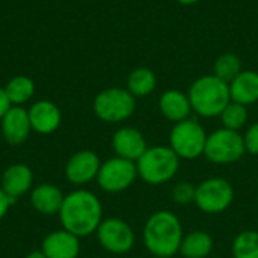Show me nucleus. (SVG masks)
<instances>
[{
    "mask_svg": "<svg viewBox=\"0 0 258 258\" xmlns=\"http://www.w3.org/2000/svg\"><path fill=\"white\" fill-rule=\"evenodd\" d=\"M195 194H197V184L190 181H178L172 187V200L180 206H187L190 203H195Z\"/></svg>",
    "mask_w": 258,
    "mask_h": 258,
    "instance_id": "obj_26",
    "label": "nucleus"
},
{
    "mask_svg": "<svg viewBox=\"0 0 258 258\" xmlns=\"http://www.w3.org/2000/svg\"><path fill=\"white\" fill-rule=\"evenodd\" d=\"M62 190L51 183H41L30 190V204L32 207L45 216L59 215V210L63 203Z\"/></svg>",
    "mask_w": 258,
    "mask_h": 258,
    "instance_id": "obj_18",
    "label": "nucleus"
},
{
    "mask_svg": "<svg viewBox=\"0 0 258 258\" xmlns=\"http://www.w3.org/2000/svg\"><path fill=\"white\" fill-rule=\"evenodd\" d=\"M47 258H77L80 254V237L67 230H56L47 234L41 243Z\"/></svg>",
    "mask_w": 258,
    "mask_h": 258,
    "instance_id": "obj_14",
    "label": "nucleus"
},
{
    "mask_svg": "<svg viewBox=\"0 0 258 258\" xmlns=\"http://www.w3.org/2000/svg\"><path fill=\"white\" fill-rule=\"evenodd\" d=\"M245 142L240 132L218 128L207 136L204 157L215 165H231L245 156Z\"/></svg>",
    "mask_w": 258,
    "mask_h": 258,
    "instance_id": "obj_7",
    "label": "nucleus"
},
{
    "mask_svg": "<svg viewBox=\"0 0 258 258\" xmlns=\"http://www.w3.org/2000/svg\"><path fill=\"white\" fill-rule=\"evenodd\" d=\"M207 132L198 119L189 118L172 125L169 132V147L180 159L195 160L204 156Z\"/></svg>",
    "mask_w": 258,
    "mask_h": 258,
    "instance_id": "obj_6",
    "label": "nucleus"
},
{
    "mask_svg": "<svg viewBox=\"0 0 258 258\" xmlns=\"http://www.w3.org/2000/svg\"><path fill=\"white\" fill-rule=\"evenodd\" d=\"M234 201L233 184L221 177H212L197 184L195 204L207 215H219L230 209Z\"/></svg>",
    "mask_w": 258,
    "mask_h": 258,
    "instance_id": "obj_8",
    "label": "nucleus"
},
{
    "mask_svg": "<svg viewBox=\"0 0 258 258\" xmlns=\"http://www.w3.org/2000/svg\"><path fill=\"white\" fill-rule=\"evenodd\" d=\"M24 258H47L44 255V252L42 251H32V252H29L27 255Z\"/></svg>",
    "mask_w": 258,
    "mask_h": 258,
    "instance_id": "obj_30",
    "label": "nucleus"
},
{
    "mask_svg": "<svg viewBox=\"0 0 258 258\" xmlns=\"http://www.w3.org/2000/svg\"><path fill=\"white\" fill-rule=\"evenodd\" d=\"M157 88V77L148 67L135 68L127 77V91L138 100L148 97Z\"/></svg>",
    "mask_w": 258,
    "mask_h": 258,
    "instance_id": "obj_21",
    "label": "nucleus"
},
{
    "mask_svg": "<svg viewBox=\"0 0 258 258\" xmlns=\"http://www.w3.org/2000/svg\"><path fill=\"white\" fill-rule=\"evenodd\" d=\"M95 234L101 248L110 254H127L135 246V231L121 218L103 219Z\"/></svg>",
    "mask_w": 258,
    "mask_h": 258,
    "instance_id": "obj_10",
    "label": "nucleus"
},
{
    "mask_svg": "<svg viewBox=\"0 0 258 258\" xmlns=\"http://www.w3.org/2000/svg\"><path fill=\"white\" fill-rule=\"evenodd\" d=\"M0 187L5 194L15 201L33 189V172L27 165L15 163L5 169L0 181Z\"/></svg>",
    "mask_w": 258,
    "mask_h": 258,
    "instance_id": "obj_16",
    "label": "nucleus"
},
{
    "mask_svg": "<svg viewBox=\"0 0 258 258\" xmlns=\"http://www.w3.org/2000/svg\"><path fill=\"white\" fill-rule=\"evenodd\" d=\"M243 142H245V150L246 153L258 156V122H254L249 125L243 135Z\"/></svg>",
    "mask_w": 258,
    "mask_h": 258,
    "instance_id": "obj_27",
    "label": "nucleus"
},
{
    "mask_svg": "<svg viewBox=\"0 0 258 258\" xmlns=\"http://www.w3.org/2000/svg\"><path fill=\"white\" fill-rule=\"evenodd\" d=\"M27 112L32 132L38 135H51L59 128L62 122L60 109L48 100H39L33 103Z\"/></svg>",
    "mask_w": 258,
    "mask_h": 258,
    "instance_id": "obj_15",
    "label": "nucleus"
},
{
    "mask_svg": "<svg viewBox=\"0 0 258 258\" xmlns=\"http://www.w3.org/2000/svg\"><path fill=\"white\" fill-rule=\"evenodd\" d=\"M12 203H14V201H12V200L5 194V190L0 187V221L8 215V212H9Z\"/></svg>",
    "mask_w": 258,
    "mask_h": 258,
    "instance_id": "obj_28",
    "label": "nucleus"
},
{
    "mask_svg": "<svg viewBox=\"0 0 258 258\" xmlns=\"http://www.w3.org/2000/svg\"><path fill=\"white\" fill-rule=\"evenodd\" d=\"M213 251V239L207 231L195 230L184 234L180 254L184 258H207Z\"/></svg>",
    "mask_w": 258,
    "mask_h": 258,
    "instance_id": "obj_20",
    "label": "nucleus"
},
{
    "mask_svg": "<svg viewBox=\"0 0 258 258\" xmlns=\"http://www.w3.org/2000/svg\"><path fill=\"white\" fill-rule=\"evenodd\" d=\"M3 89L12 106H23L35 95V82L27 76H15Z\"/></svg>",
    "mask_w": 258,
    "mask_h": 258,
    "instance_id": "obj_22",
    "label": "nucleus"
},
{
    "mask_svg": "<svg viewBox=\"0 0 258 258\" xmlns=\"http://www.w3.org/2000/svg\"><path fill=\"white\" fill-rule=\"evenodd\" d=\"M112 148L115 156L138 162L139 157L147 151L148 145L142 132L135 127H119L112 136Z\"/></svg>",
    "mask_w": 258,
    "mask_h": 258,
    "instance_id": "obj_12",
    "label": "nucleus"
},
{
    "mask_svg": "<svg viewBox=\"0 0 258 258\" xmlns=\"http://www.w3.org/2000/svg\"><path fill=\"white\" fill-rule=\"evenodd\" d=\"M175 2L180 3V5H183V6H194L198 2H201V0H175Z\"/></svg>",
    "mask_w": 258,
    "mask_h": 258,
    "instance_id": "obj_31",
    "label": "nucleus"
},
{
    "mask_svg": "<svg viewBox=\"0 0 258 258\" xmlns=\"http://www.w3.org/2000/svg\"><path fill=\"white\" fill-rule=\"evenodd\" d=\"M180 160L169 145L148 147L136 162L138 175L151 186L165 184L177 175Z\"/></svg>",
    "mask_w": 258,
    "mask_h": 258,
    "instance_id": "obj_4",
    "label": "nucleus"
},
{
    "mask_svg": "<svg viewBox=\"0 0 258 258\" xmlns=\"http://www.w3.org/2000/svg\"><path fill=\"white\" fill-rule=\"evenodd\" d=\"M159 110L172 124L189 119L194 113L187 92L180 89H166L159 98Z\"/></svg>",
    "mask_w": 258,
    "mask_h": 258,
    "instance_id": "obj_17",
    "label": "nucleus"
},
{
    "mask_svg": "<svg viewBox=\"0 0 258 258\" xmlns=\"http://www.w3.org/2000/svg\"><path fill=\"white\" fill-rule=\"evenodd\" d=\"M194 113L201 118H219L231 101L230 86L215 74H204L195 79L187 91Z\"/></svg>",
    "mask_w": 258,
    "mask_h": 258,
    "instance_id": "obj_3",
    "label": "nucleus"
},
{
    "mask_svg": "<svg viewBox=\"0 0 258 258\" xmlns=\"http://www.w3.org/2000/svg\"><path fill=\"white\" fill-rule=\"evenodd\" d=\"M94 113L98 119L110 124L127 121L136 110V98L127 88H106L94 98Z\"/></svg>",
    "mask_w": 258,
    "mask_h": 258,
    "instance_id": "obj_5",
    "label": "nucleus"
},
{
    "mask_svg": "<svg viewBox=\"0 0 258 258\" xmlns=\"http://www.w3.org/2000/svg\"><path fill=\"white\" fill-rule=\"evenodd\" d=\"M59 219L63 230L80 239L88 237L103 222V206L91 190L76 189L63 197Z\"/></svg>",
    "mask_w": 258,
    "mask_h": 258,
    "instance_id": "obj_1",
    "label": "nucleus"
},
{
    "mask_svg": "<svg viewBox=\"0 0 258 258\" xmlns=\"http://www.w3.org/2000/svg\"><path fill=\"white\" fill-rule=\"evenodd\" d=\"M136 162L122 159V157H110L106 162H101L97 183L100 189L109 194H119L127 190L138 178Z\"/></svg>",
    "mask_w": 258,
    "mask_h": 258,
    "instance_id": "obj_9",
    "label": "nucleus"
},
{
    "mask_svg": "<svg viewBox=\"0 0 258 258\" xmlns=\"http://www.w3.org/2000/svg\"><path fill=\"white\" fill-rule=\"evenodd\" d=\"M183 237L181 222L169 210L153 213L147 219L142 231L144 245L153 257H174L180 251Z\"/></svg>",
    "mask_w": 258,
    "mask_h": 258,
    "instance_id": "obj_2",
    "label": "nucleus"
},
{
    "mask_svg": "<svg viewBox=\"0 0 258 258\" xmlns=\"http://www.w3.org/2000/svg\"><path fill=\"white\" fill-rule=\"evenodd\" d=\"M233 258H258V231L246 230L233 242Z\"/></svg>",
    "mask_w": 258,
    "mask_h": 258,
    "instance_id": "obj_24",
    "label": "nucleus"
},
{
    "mask_svg": "<svg viewBox=\"0 0 258 258\" xmlns=\"http://www.w3.org/2000/svg\"><path fill=\"white\" fill-rule=\"evenodd\" d=\"M12 104L9 103V100H8V97H6V92H5V89L3 88H0V119L3 118V115L9 110V107H11Z\"/></svg>",
    "mask_w": 258,
    "mask_h": 258,
    "instance_id": "obj_29",
    "label": "nucleus"
},
{
    "mask_svg": "<svg viewBox=\"0 0 258 258\" xmlns=\"http://www.w3.org/2000/svg\"><path fill=\"white\" fill-rule=\"evenodd\" d=\"M242 70V60L234 53H224L213 63V74L227 83H230Z\"/></svg>",
    "mask_w": 258,
    "mask_h": 258,
    "instance_id": "obj_25",
    "label": "nucleus"
},
{
    "mask_svg": "<svg viewBox=\"0 0 258 258\" xmlns=\"http://www.w3.org/2000/svg\"><path fill=\"white\" fill-rule=\"evenodd\" d=\"M231 101L251 106L258 101V73L254 70H242L230 83Z\"/></svg>",
    "mask_w": 258,
    "mask_h": 258,
    "instance_id": "obj_19",
    "label": "nucleus"
},
{
    "mask_svg": "<svg viewBox=\"0 0 258 258\" xmlns=\"http://www.w3.org/2000/svg\"><path fill=\"white\" fill-rule=\"evenodd\" d=\"M219 118H221L224 128L240 132L248 122V107L240 103L230 101L227 107L222 110Z\"/></svg>",
    "mask_w": 258,
    "mask_h": 258,
    "instance_id": "obj_23",
    "label": "nucleus"
},
{
    "mask_svg": "<svg viewBox=\"0 0 258 258\" xmlns=\"http://www.w3.org/2000/svg\"><path fill=\"white\" fill-rule=\"evenodd\" d=\"M153 258H174V257H153Z\"/></svg>",
    "mask_w": 258,
    "mask_h": 258,
    "instance_id": "obj_32",
    "label": "nucleus"
},
{
    "mask_svg": "<svg viewBox=\"0 0 258 258\" xmlns=\"http://www.w3.org/2000/svg\"><path fill=\"white\" fill-rule=\"evenodd\" d=\"M101 160L92 150H80L74 153L65 165V178L74 186H85L97 180Z\"/></svg>",
    "mask_w": 258,
    "mask_h": 258,
    "instance_id": "obj_11",
    "label": "nucleus"
},
{
    "mask_svg": "<svg viewBox=\"0 0 258 258\" xmlns=\"http://www.w3.org/2000/svg\"><path fill=\"white\" fill-rule=\"evenodd\" d=\"M0 128H2L3 139L8 144L11 145L23 144L32 132L29 112L23 106H11L9 110L0 119Z\"/></svg>",
    "mask_w": 258,
    "mask_h": 258,
    "instance_id": "obj_13",
    "label": "nucleus"
}]
</instances>
